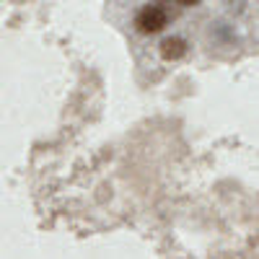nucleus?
<instances>
[{
    "mask_svg": "<svg viewBox=\"0 0 259 259\" xmlns=\"http://www.w3.org/2000/svg\"><path fill=\"white\" fill-rule=\"evenodd\" d=\"M166 21H168V16H166V11L161 6H148L138 16V29L143 34H156V31H161L166 26Z\"/></svg>",
    "mask_w": 259,
    "mask_h": 259,
    "instance_id": "1",
    "label": "nucleus"
},
{
    "mask_svg": "<svg viewBox=\"0 0 259 259\" xmlns=\"http://www.w3.org/2000/svg\"><path fill=\"white\" fill-rule=\"evenodd\" d=\"M184 52H187V41L179 39V36H168V39L161 41V55L166 60H179Z\"/></svg>",
    "mask_w": 259,
    "mask_h": 259,
    "instance_id": "2",
    "label": "nucleus"
}]
</instances>
